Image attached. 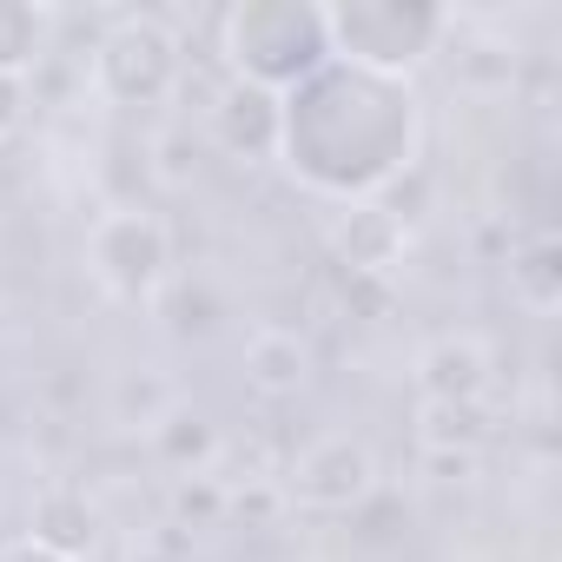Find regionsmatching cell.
I'll return each instance as SVG.
<instances>
[{
	"label": "cell",
	"mask_w": 562,
	"mask_h": 562,
	"mask_svg": "<svg viewBox=\"0 0 562 562\" xmlns=\"http://www.w3.org/2000/svg\"><path fill=\"white\" fill-rule=\"evenodd\" d=\"M450 27V14L437 8H331L325 14V34H338L358 60H378V67H411L417 54L437 47V34Z\"/></svg>",
	"instance_id": "6da1fadb"
},
{
	"label": "cell",
	"mask_w": 562,
	"mask_h": 562,
	"mask_svg": "<svg viewBox=\"0 0 562 562\" xmlns=\"http://www.w3.org/2000/svg\"><path fill=\"white\" fill-rule=\"evenodd\" d=\"M225 41L238 54V67L251 60L258 74H271L278 54H299V67H312L325 54V14H299V8H238L225 21Z\"/></svg>",
	"instance_id": "7a4b0ae2"
},
{
	"label": "cell",
	"mask_w": 562,
	"mask_h": 562,
	"mask_svg": "<svg viewBox=\"0 0 562 562\" xmlns=\"http://www.w3.org/2000/svg\"><path fill=\"white\" fill-rule=\"evenodd\" d=\"M205 113H212V139L225 153H271L278 126H285V113L265 100V87H225L218 106H205Z\"/></svg>",
	"instance_id": "3957f363"
},
{
	"label": "cell",
	"mask_w": 562,
	"mask_h": 562,
	"mask_svg": "<svg viewBox=\"0 0 562 562\" xmlns=\"http://www.w3.org/2000/svg\"><path fill=\"white\" fill-rule=\"evenodd\" d=\"M424 384L437 404H476L483 391V345L476 338H443L424 351Z\"/></svg>",
	"instance_id": "277c9868"
},
{
	"label": "cell",
	"mask_w": 562,
	"mask_h": 562,
	"mask_svg": "<svg viewBox=\"0 0 562 562\" xmlns=\"http://www.w3.org/2000/svg\"><path fill=\"white\" fill-rule=\"evenodd\" d=\"M251 384L265 397H285V391L305 384V345H299V331H258L251 338Z\"/></svg>",
	"instance_id": "5b68a950"
},
{
	"label": "cell",
	"mask_w": 562,
	"mask_h": 562,
	"mask_svg": "<svg viewBox=\"0 0 562 562\" xmlns=\"http://www.w3.org/2000/svg\"><path fill=\"white\" fill-rule=\"evenodd\" d=\"M41 54V14L34 8H0V74H21Z\"/></svg>",
	"instance_id": "8992f818"
},
{
	"label": "cell",
	"mask_w": 562,
	"mask_h": 562,
	"mask_svg": "<svg viewBox=\"0 0 562 562\" xmlns=\"http://www.w3.org/2000/svg\"><path fill=\"white\" fill-rule=\"evenodd\" d=\"M159 437H166V457H199V463H205V457L218 450V437L205 430V417H179V411L159 424Z\"/></svg>",
	"instance_id": "52a82bcc"
},
{
	"label": "cell",
	"mask_w": 562,
	"mask_h": 562,
	"mask_svg": "<svg viewBox=\"0 0 562 562\" xmlns=\"http://www.w3.org/2000/svg\"><path fill=\"white\" fill-rule=\"evenodd\" d=\"M14 126H21V87H14V74H0V139Z\"/></svg>",
	"instance_id": "ba28073f"
}]
</instances>
